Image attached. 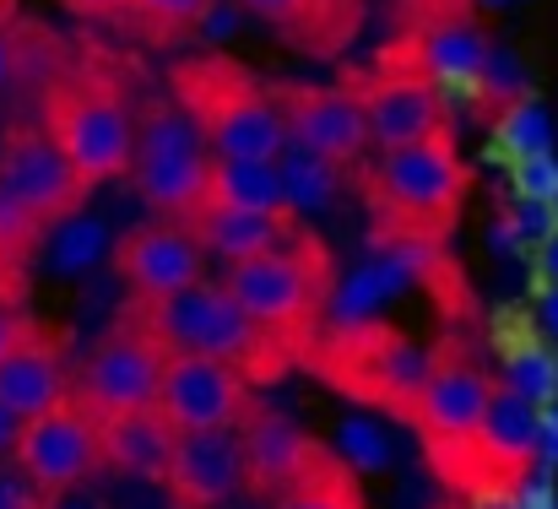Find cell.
I'll use <instances>...</instances> for the list:
<instances>
[{"mask_svg": "<svg viewBox=\"0 0 558 509\" xmlns=\"http://www.w3.org/2000/svg\"><path fill=\"white\" fill-rule=\"evenodd\" d=\"M147 337L158 341L163 352H195V357H217L228 368H239L244 379H277L299 352L282 347L271 331H260L233 299L222 282L201 277L169 299H136V315H131Z\"/></svg>", "mask_w": 558, "mask_h": 509, "instance_id": "cell-1", "label": "cell"}, {"mask_svg": "<svg viewBox=\"0 0 558 509\" xmlns=\"http://www.w3.org/2000/svg\"><path fill=\"white\" fill-rule=\"evenodd\" d=\"M331 282H337V277H331V255H326V244H320L310 228H299L288 244H277V250H266V255H255V260L228 266V277H222L228 299H233L260 331H271L282 347H293V352H304V341L320 331Z\"/></svg>", "mask_w": 558, "mask_h": 509, "instance_id": "cell-2", "label": "cell"}, {"mask_svg": "<svg viewBox=\"0 0 558 509\" xmlns=\"http://www.w3.org/2000/svg\"><path fill=\"white\" fill-rule=\"evenodd\" d=\"M174 98L206 136L211 158H277L288 147L282 104L233 60H185L174 71Z\"/></svg>", "mask_w": 558, "mask_h": 509, "instance_id": "cell-3", "label": "cell"}, {"mask_svg": "<svg viewBox=\"0 0 558 509\" xmlns=\"http://www.w3.org/2000/svg\"><path fill=\"white\" fill-rule=\"evenodd\" d=\"M374 211L385 217V239L390 233H412V239H439L466 195V163L450 142V131L390 147L374 169Z\"/></svg>", "mask_w": 558, "mask_h": 509, "instance_id": "cell-4", "label": "cell"}, {"mask_svg": "<svg viewBox=\"0 0 558 509\" xmlns=\"http://www.w3.org/2000/svg\"><path fill=\"white\" fill-rule=\"evenodd\" d=\"M44 131L71 158V169L87 179V190L131 173L136 120H131L125 98L109 82H98V76L49 87V98H44Z\"/></svg>", "mask_w": 558, "mask_h": 509, "instance_id": "cell-5", "label": "cell"}, {"mask_svg": "<svg viewBox=\"0 0 558 509\" xmlns=\"http://www.w3.org/2000/svg\"><path fill=\"white\" fill-rule=\"evenodd\" d=\"M326 352L320 368L337 390H348L364 407H385L396 417H412L423 374H428V352L412 337H401L396 326L369 320V326H342V331H320Z\"/></svg>", "mask_w": 558, "mask_h": 509, "instance_id": "cell-6", "label": "cell"}, {"mask_svg": "<svg viewBox=\"0 0 558 509\" xmlns=\"http://www.w3.org/2000/svg\"><path fill=\"white\" fill-rule=\"evenodd\" d=\"M206 173H211V147L185 109H163V104L147 109V120L136 125V158H131L136 195L163 222H190L206 206Z\"/></svg>", "mask_w": 558, "mask_h": 509, "instance_id": "cell-7", "label": "cell"}, {"mask_svg": "<svg viewBox=\"0 0 558 509\" xmlns=\"http://www.w3.org/2000/svg\"><path fill=\"white\" fill-rule=\"evenodd\" d=\"M11 466H16L33 488H44L49 499L82 488V483L104 466L98 417H93L76 396L54 401L49 412H38V417L22 423V434H16V445H11Z\"/></svg>", "mask_w": 558, "mask_h": 509, "instance_id": "cell-8", "label": "cell"}, {"mask_svg": "<svg viewBox=\"0 0 558 509\" xmlns=\"http://www.w3.org/2000/svg\"><path fill=\"white\" fill-rule=\"evenodd\" d=\"M163 357H169V352L131 320V326L109 331V337L87 352V363L76 368L71 396H76L93 417H120V412L158 407Z\"/></svg>", "mask_w": 558, "mask_h": 509, "instance_id": "cell-9", "label": "cell"}, {"mask_svg": "<svg viewBox=\"0 0 558 509\" xmlns=\"http://www.w3.org/2000/svg\"><path fill=\"white\" fill-rule=\"evenodd\" d=\"M494 390H499V379L477 357H466L456 341H445L439 352H428V374H423V390H417V407L407 423H417L428 450L466 445L477 434Z\"/></svg>", "mask_w": 558, "mask_h": 509, "instance_id": "cell-10", "label": "cell"}, {"mask_svg": "<svg viewBox=\"0 0 558 509\" xmlns=\"http://www.w3.org/2000/svg\"><path fill=\"white\" fill-rule=\"evenodd\" d=\"M158 412L174 434H222L250 412V379L217 357L169 352L158 379Z\"/></svg>", "mask_w": 558, "mask_h": 509, "instance_id": "cell-11", "label": "cell"}, {"mask_svg": "<svg viewBox=\"0 0 558 509\" xmlns=\"http://www.w3.org/2000/svg\"><path fill=\"white\" fill-rule=\"evenodd\" d=\"M0 190L16 195L44 228L65 222L87 201V179L49 142V131H33V125H22L0 142Z\"/></svg>", "mask_w": 558, "mask_h": 509, "instance_id": "cell-12", "label": "cell"}, {"mask_svg": "<svg viewBox=\"0 0 558 509\" xmlns=\"http://www.w3.org/2000/svg\"><path fill=\"white\" fill-rule=\"evenodd\" d=\"M282 104V120H288V142L348 169L364 158L369 147V120H364V104L359 93H342V87H288L277 93Z\"/></svg>", "mask_w": 558, "mask_h": 509, "instance_id": "cell-13", "label": "cell"}, {"mask_svg": "<svg viewBox=\"0 0 558 509\" xmlns=\"http://www.w3.org/2000/svg\"><path fill=\"white\" fill-rule=\"evenodd\" d=\"M114 266L136 299H169L206 277V250L185 222H142L114 244Z\"/></svg>", "mask_w": 558, "mask_h": 509, "instance_id": "cell-14", "label": "cell"}, {"mask_svg": "<svg viewBox=\"0 0 558 509\" xmlns=\"http://www.w3.org/2000/svg\"><path fill=\"white\" fill-rule=\"evenodd\" d=\"M163 483L180 509H217L233 494H244V450H239V428L222 434H174Z\"/></svg>", "mask_w": 558, "mask_h": 509, "instance_id": "cell-15", "label": "cell"}, {"mask_svg": "<svg viewBox=\"0 0 558 509\" xmlns=\"http://www.w3.org/2000/svg\"><path fill=\"white\" fill-rule=\"evenodd\" d=\"M359 104H364L369 142L379 147V153H390V147H407V142H423V136H439V131H445V98L434 93V82H428L417 65L374 76L369 87L359 93Z\"/></svg>", "mask_w": 558, "mask_h": 509, "instance_id": "cell-16", "label": "cell"}, {"mask_svg": "<svg viewBox=\"0 0 558 509\" xmlns=\"http://www.w3.org/2000/svg\"><path fill=\"white\" fill-rule=\"evenodd\" d=\"M239 450H244V488L260 499H277L320 450V439H310L288 412H244L239 423Z\"/></svg>", "mask_w": 558, "mask_h": 509, "instance_id": "cell-17", "label": "cell"}, {"mask_svg": "<svg viewBox=\"0 0 558 509\" xmlns=\"http://www.w3.org/2000/svg\"><path fill=\"white\" fill-rule=\"evenodd\" d=\"M483 60H488V33L466 16H434L417 33V71L434 82L439 98H472L483 104Z\"/></svg>", "mask_w": 558, "mask_h": 509, "instance_id": "cell-18", "label": "cell"}, {"mask_svg": "<svg viewBox=\"0 0 558 509\" xmlns=\"http://www.w3.org/2000/svg\"><path fill=\"white\" fill-rule=\"evenodd\" d=\"M65 396H71V374H65L60 341L44 337L38 326H27V337L0 357V401L27 423V417L49 412Z\"/></svg>", "mask_w": 558, "mask_h": 509, "instance_id": "cell-19", "label": "cell"}, {"mask_svg": "<svg viewBox=\"0 0 558 509\" xmlns=\"http://www.w3.org/2000/svg\"><path fill=\"white\" fill-rule=\"evenodd\" d=\"M195 233V244L228 266L239 260H255L277 244H288L299 233V217H271V211H233V206H201L185 222Z\"/></svg>", "mask_w": 558, "mask_h": 509, "instance_id": "cell-20", "label": "cell"}, {"mask_svg": "<svg viewBox=\"0 0 558 509\" xmlns=\"http://www.w3.org/2000/svg\"><path fill=\"white\" fill-rule=\"evenodd\" d=\"M98 445H104V466H114L125 477H163L174 428L163 423L158 407H142V412L98 417Z\"/></svg>", "mask_w": 558, "mask_h": 509, "instance_id": "cell-21", "label": "cell"}, {"mask_svg": "<svg viewBox=\"0 0 558 509\" xmlns=\"http://www.w3.org/2000/svg\"><path fill=\"white\" fill-rule=\"evenodd\" d=\"M206 206L293 217L288 201H282L277 158H211V173H206Z\"/></svg>", "mask_w": 558, "mask_h": 509, "instance_id": "cell-22", "label": "cell"}, {"mask_svg": "<svg viewBox=\"0 0 558 509\" xmlns=\"http://www.w3.org/2000/svg\"><path fill=\"white\" fill-rule=\"evenodd\" d=\"M271 509H364V494H359V472L331 450L320 445L315 461L271 499Z\"/></svg>", "mask_w": 558, "mask_h": 509, "instance_id": "cell-23", "label": "cell"}, {"mask_svg": "<svg viewBox=\"0 0 558 509\" xmlns=\"http://www.w3.org/2000/svg\"><path fill=\"white\" fill-rule=\"evenodd\" d=\"M277 179H282V201H288V211L299 222L331 211L337 195H342V169L315 158V153H304V147H293V142L277 153Z\"/></svg>", "mask_w": 558, "mask_h": 509, "instance_id": "cell-24", "label": "cell"}, {"mask_svg": "<svg viewBox=\"0 0 558 509\" xmlns=\"http://www.w3.org/2000/svg\"><path fill=\"white\" fill-rule=\"evenodd\" d=\"M537 153H554V114L537 93L515 98L499 109V125H494V158L499 163H515V158H537Z\"/></svg>", "mask_w": 558, "mask_h": 509, "instance_id": "cell-25", "label": "cell"}, {"mask_svg": "<svg viewBox=\"0 0 558 509\" xmlns=\"http://www.w3.org/2000/svg\"><path fill=\"white\" fill-rule=\"evenodd\" d=\"M49 233H54V239H49L44 260H49L54 277H82V271H93V266L114 250V244H109V228H104L98 217H82V211H71V217L54 222Z\"/></svg>", "mask_w": 558, "mask_h": 509, "instance_id": "cell-26", "label": "cell"}, {"mask_svg": "<svg viewBox=\"0 0 558 509\" xmlns=\"http://www.w3.org/2000/svg\"><path fill=\"white\" fill-rule=\"evenodd\" d=\"M515 396H526L532 407H548L558 401V347L554 341H526V347H510L505 352V379Z\"/></svg>", "mask_w": 558, "mask_h": 509, "instance_id": "cell-27", "label": "cell"}, {"mask_svg": "<svg viewBox=\"0 0 558 509\" xmlns=\"http://www.w3.org/2000/svg\"><path fill=\"white\" fill-rule=\"evenodd\" d=\"M331 450H337L353 472H390V461H396L390 434L379 428V417H369V412H348V417L337 423Z\"/></svg>", "mask_w": 558, "mask_h": 509, "instance_id": "cell-28", "label": "cell"}, {"mask_svg": "<svg viewBox=\"0 0 558 509\" xmlns=\"http://www.w3.org/2000/svg\"><path fill=\"white\" fill-rule=\"evenodd\" d=\"M239 5H244L250 16L282 27L288 38L299 33L304 44H315V27H326V38H342V33L331 27V0H239Z\"/></svg>", "mask_w": 558, "mask_h": 509, "instance_id": "cell-29", "label": "cell"}, {"mask_svg": "<svg viewBox=\"0 0 558 509\" xmlns=\"http://www.w3.org/2000/svg\"><path fill=\"white\" fill-rule=\"evenodd\" d=\"M44 233H49V228H44V222H38L16 195H5V190H0V277H5V282H11V277H16V266L38 250V239H44Z\"/></svg>", "mask_w": 558, "mask_h": 509, "instance_id": "cell-30", "label": "cell"}, {"mask_svg": "<svg viewBox=\"0 0 558 509\" xmlns=\"http://www.w3.org/2000/svg\"><path fill=\"white\" fill-rule=\"evenodd\" d=\"M477 87H483V104L505 109V104H515V98H526V93H532V71H526V60H521L515 49L488 44V60H483Z\"/></svg>", "mask_w": 558, "mask_h": 509, "instance_id": "cell-31", "label": "cell"}, {"mask_svg": "<svg viewBox=\"0 0 558 509\" xmlns=\"http://www.w3.org/2000/svg\"><path fill=\"white\" fill-rule=\"evenodd\" d=\"M510 190H515V201H543V206H558V158L554 153L515 158V163H510Z\"/></svg>", "mask_w": 558, "mask_h": 509, "instance_id": "cell-32", "label": "cell"}, {"mask_svg": "<svg viewBox=\"0 0 558 509\" xmlns=\"http://www.w3.org/2000/svg\"><path fill=\"white\" fill-rule=\"evenodd\" d=\"M201 5L206 0H131V11L153 27V33H185V27H195V16H201Z\"/></svg>", "mask_w": 558, "mask_h": 509, "instance_id": "cell-33", "label": "cell"}, {"mask_svg": "<svg viewBox=\"0 0 558 509\" xmlns=\"http://www.w3.org/2000/svg\"><path fill=\"white\" fill-rule=\"evenodd\" d=\"M244 5L239 0H206L201 5V16H195V33L206 38V44H233L239 38V27H244Z\"/></svg>", "mask_w": 558, "mask_h": 509, "instance_id": "cell-34", "label": "cell"}, {"mask_svg": "<svg viewBox=\"0 0 558 509\" xmlns=\"http://www.w3.org/2000/svg\"><path fill=\"white\" fill-rule=\"evenodd\" d=\"M54 499L44 494V488H33L11 461H0V509H49Z\"/></svg>", "mask_w": 558, "mask_h": 509, "instance_id": "cell-35", "label": "cell"}, {"mask_svg": "<svg viewBox=\"0 0 558 509\" xmlns=\"http://www.w3.org/2000/svg\"><path fill=\"white\" fill-rule=\"evenodd\" d=\"M515 505L521 509H558V483L548 472H526L515 477Z\"/></svg>", "mask_w": 558, "mask_h": 509, "instance_id": "cell-36", "label": "cell"}, {"mask_svg": "<svg viewBox=\"0 0 558 509\" xmlns=\"http://www.w3.org/2000/svg\"><path fill=\"white\" fill-rule=\"evenodd\" d=\"M16 65H22V44H16V27H11V11H0V93L11 87V76H16Z\"/></svg>", "mask_w": 558, "mask_h": 509, "instance_id": "cell-37", "label": "cell"}, {"mask_svg": "<svg viewBox=\"0 0 558 509\" xmlns=\"http://www.w3.org/2000/svg\"><path fill=\"white\" fill-rule=\"evenodd\" d=\"M521 250H526V239L515 233V222H510V217H499V222L488 228V255H494V260H515Z\"/></svg>", "mask_w": 558, "mask_h": 509, "instance_id": "cell-38", "label": "cell"}, {"mask_svg": "<svg viewBox=\"0 0 558 509\" xmlns=\"http://www.w3.org/2000/svg\"><path fill=\"white\" fill-rule=\"evenodd\" d=\"M461 499H466V509H521L515 505V483H483Z\"/></svg>", "mask_w": 558, "mask_h": 509, "instance_id": "cell-39", "label": "cell"}, {"mask_svg": "<svg viewBox=\"0 0 558 509\" xmlns=\"http://www.w3.org/2000/svg\"><path fill=\"white\" fill-rule=\"evenodd\" d=\"M27 326H33V320H27V315L11 304V299H0V357H5L16 341L27 337Z\"/></svg>", "mask_w": 558, "mask_h": 509, "instance_id": "cell-40", "label": "cell"}, {"mask_svg": "<svg viewBox=\"0 0 558 509\" xmlns=\"http://www.w3.org/2000/svg\"><path fill=\"white\" fill-rule=\"evenodd\" d=\"M548 288H558V228L537 244V293H548Z\"/></svg>", "mask_w": 558, "mask_h": 509, "instance_id": "cell-41", "label": "cell"}, {"mask_svg": "<svg viewBox=\"0 0 558 509\" xmlns=\"http://www.w3.org/2000/svg\"><path fill=\"white\" fill-rule=\"evenodd\" d=\"M537 331L558 347V288H548V293H543V304H537Z\"/></svg>", "mask_w": 558, "mask_h": 509, "instance_id": "cell-42", "label": "cell"}, {"mask_svg": "<svg viewBox=\"0 0 558 509\" xmlns=\"http://www.w3.org/2000/svg\"><path fill=\"white\" fill-rule=\"evenodd\" d=\"M65 11H76V16H114V11H131V0H65Z\"/></svg>", "mask_w": 558, "mask_h": 509, "instance_id": "cell-43", "label": "cell"}, {"mask_svg": "<svg viewBox=\"0 0 558 509\" xmlns=\"http://www.w3.org/2000/svg\"><path fill=\"white\" fill-rule=\"evenodd\" d=\"M16 434H22V417L0 401V456H11V445H16Z\"/></svg>", "mask_w": 558, "mask_h": 509, "instance_id": "cell-44", "label": "cell"}, {"mask_svg": "<svg viewBox=\"0 0 558 509\" xmlns=\"http://www.w3.org/2000/svg\"><path fill=\"white\" fill-rule=\"evenodd\" d=\"M49 509H98V505H93V499H65V494H60Z\"/></svg>", "mask_w": 558, "mask_h": 509, "instance_id": "cell-45", "label": "cell"}, {"mask_svg": "<svg viewBox=\"0 0 558 509\" xmlns=\"http://www.w3.org/2000/svg\"><path fill=\"white\" fill-rule=\"evenodd\" d=\"M477 5H483V11H499V5H510V0H477Z\"/></svg>", "mask_w": 558, "mask_h": 509, "instance_id": "cell-46", "label": "cell"}, {"mask_svg": "<svg viewBox=\"0 0 558 509\" xmlns=\"http://www.w3.org/2000/svg\"><path fill=\"white\" fill-rule=\"evenodd\" d=\"M439 509H466V505H439Z\"/></svg>", "mask_w": 558, "mask_h": 509, "instance_id": "cell-47", "label": "cell"}, {"mask_svg": "<svg viewBox=\"0 0 558 509\" xmlns=\"http://www.w3.org/2000/svg\"><path fill=\"white\" fill-rule=\"evenodd\" d=\"M0 11H11V0H0Z\"/></svg>", "mask_w": 558, "mask_h": 509, "instance_id": "cell-48", "label": "cell"}, {"mask_svg": "<svg viewBox=\"0 0 558 509\" xmlns=\"http://www.w3.org/2000/svg\"><path fill=\"white\" fill-rule=\"evenodd\" d=\"M0 299H5V277H0Z\"/></svg>", "mask_w": 558, "mask_h": 509, "instance_id": "cell-49", "label": "cell"}]
</instances>
